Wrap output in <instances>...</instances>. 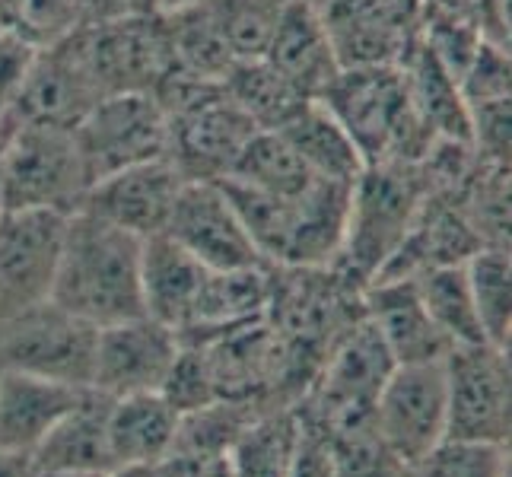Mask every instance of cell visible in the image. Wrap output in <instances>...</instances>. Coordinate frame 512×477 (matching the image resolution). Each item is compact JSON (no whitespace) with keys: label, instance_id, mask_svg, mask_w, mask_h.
Returning <instances> with one entry per match:
<instances>
[{"label":"cell","instance_id":"cell-17","mask_svg":"<svg viewBox=\"0 0 512 477\" xmlns=\"http://www.w3.org/2000/svg\"><path fill=\"white\" fill-rule=\"evenodd\" d=\"M264 58L309 99H319L341 70L331 29L312 0H287Z\"/></svg>","mask_w":512,"mask_h":477},{"label":"cell","instance_id":"cell-9","mask_svg":"<svg viewBox=\"0 0 512 477\" xmlns=\"http://www.w3.org/2000/svg\"><path fill=\"white\" fill-rule=\"evenodd\" d=\"M96 334L99 328L48 299L42 306L0 322V366L90 388Z\"/></svg>","mask_w":512,"mask_h":477},{"label":"cell","instance_id":"cell-24","mask_svg":"<svg viewBox=\"0 0 512 477\" xmlns=\"http://www.w3.org/2000/svg\"><path fill=\"white\" fill-rule=\"evenodd\" d=\"M315 179L319 175L299 159V153L277 131H258L249 140V147L242 150L233 175H229V182L258 188L264 194H277V198H293V194L306 191Z\"/></svg>","mask_w":512,"mask_h":477},{"label":"cell","instance_id":"cell-25","mask_svg":"<svg viewBox=\"0 0 512 477\" xmlns=\"http://www.w3.org/2000/svg\"><path fill=\"white\" fill-rule=\"evenodd\" d=\"M417 284V293L427 306L430 318L439 325V331L458 344H487L478 309H474L471 287L465 264H449V268H433L411 277Z\"/></svg>","mask_w":512,"mask_h":477},{"label":"cell","instance_id":"cell-23","mask_svg":"<svg viewBox=\"0 0 512 477\" xmlns=\"http://www.w3.org/2000/svg\"><path fill=\"white\" fill-rule=\"evenodd\" d=\"M226 93L255 121L258 131H277L303 109L309 96L293 86L268 58L236 61L223 80Z\"/></svg>","mask_w":512,"mask_h":477},{"label":"cell","instance_id":"cell-1","mask_svg":"<svg viewBox=\"0 0 512 477\" xmlns=\"http://www.w3.org/2000/svg\"><path fill=\"white\" fill-rule=\"evenodd\" d=\"M140 245L144 239L105 223L90 210L67 214L51 303L93 328L144 315Z\"/></svg>","mask_w":512,"mask_h":477},{"label":"cell","instance_id":"cell-16","mask_svg":"<svg viewBox=\"0 0 512 477\" xmlns=\"http://www.w3.org/2000/svg\"><path fill=\"white\" fill-rule=\"evenodd\" d=\"M363 315L401 363H439L452 350L439 325L430 318L411 277H379L363 290Z\"/></svg>","mask_w":512,"mask_h":477},{"label":"cell","instance_id":"cell-28","mask_svg":"<svg viewBox=\"0 0 512 477\" xmlns=\"http://www.w3.org/2000/svg\"><path fill=\"white\" fill-rule=\"evenodd\" d=\"M80 26L77 0H0V29L48 48Z\"/></svg>","mask_w":512,"mask_h":477},{"label":"cell","instance_id":"cell-22","mask_svg":"<svg viewBox=\"0 0 512 477\" xmlns=\"http://www.w3.org/2000/svg\"><path fill=\"white\" fill-rule=\"evenodd\" d=\"M277 134L299 153V159L331 182H357V175L366 169V159L344 125L334 118L319 99H309Z\"/></svg>","mask_w":512,"mask_h":477},{"label":"cell","instance_id":"cell-31","mask_svg":"<svg viewBox=\"0 0 512 477\" xmlns=\"http://www.w3.org/2000/svg\"><path fill=\"white\" fill-rule=\"evenodd\" d=\"M153 477H204V468L188 462V458L169 455L166 462H160V465L153 468Z\"/></svg>","mask_w":512,"mask_h":477},{"label":"cell","instance_id":"cell-18","mask_svg":"<svg viewBox=\"0 0 512 477\" xmlns=\"http://www.w3.org/2000/svg\"><path fill=\"white\" fill-rule=\"evenodd\" d=\"M90 388L51 382L0 366V449L29 455Z\"/></svg>","mask_w":512,"mask_h":477},{"label":"cell","instance_id":"cell-29","mask_svg":"<svg viewBox=\"0 0 512 477\" xmlns=\"http://www.w3.org/2000/svg\"><path fill=\"white\" fill-rule=\"evenodd\" d=\"M331 439H334V477H401L404 465L385 449L369 417L331 430Z\"/></svg>","mask_w":512,"mask_h":477},{"label":"cell","instance_id":"cell-36","mask_svg":"<svg viewBox=\"0 0 512 477\" xmlns=\"http://www.w3.org/2000/svg\"><path fill=\"white\" fill-rule=\"evenodd\" d=\"M4 214H7V204H4V191H0V220H4Z\"/></svg>","mask_w":512,"mask_h":477},{"label":"cell","instance_id":"cell-5","mask_svg":"<svg viewBox=\"0 0 512 477\" xmlns=\"http://www.w3.org/2000/svg\"><path fill=\"white\" fill-rule=\"evenodd\" d=\"M90 185L74 128L20 125L0 140V191L7 210L74 214Z\"/></svg>","mask_w":512,"mask_h":477},{"label":"cell","instance_id":"cell-19","mask_svg":"<svg viewBox=\"0 0 512 477\" xmlns=\"http://www.w3.org/2000/svg\"><path fill=\"white\" fill-rule=\"evenodd\" d=\"M204 264L188 255L166 233H156L140 245V299L144 315L179 334L198 306L201 287L207 280Z\"/></svg>","mask_w":512,"mask_h":477},{"label":"cell","instance_id":"cell-11","mask_svg":"<svg viewBox=\"0 0 512 477\" xmlns=\"http://www.w3.org/2000/svg\"><path fill=\"white\" fill-rule=\"evenodd\" d=\"M373 430L401 465L446 439V373L439 363H401L382 382Z\"/></svg>","mask_w":512,"mask_h":477},{"label":"cell","instance_id":"cell-8","mask_svg":"<svg viewBox=\"0 0 512 477\" xmlns=\"http://www.w3.org/2000/svg\"><path fill=\"white\" fill-rule=\"evenodd\" d=\"M90 182L169 156V118L156 93H112L74 125Z\"/></svg>","mask_w":512,"mask_h":477},{"label":"cell","instance_id":"cell-13","mask_svg":"<svg viewBox=\"0 0 512 477\" xmlns=\"http://www.w3.org/2000/svg\"><path fill=\"white\" fill-rule=\"evenodd\" d=\"M179 347V334L147 315L105 325L96 334L90 388L105 398L163 392Z\"/></svg>","mask_w":512,"mask_h":477},{"label":"cell","instance_id":"cell-21","mask_svg":"<svg viewBox=\"0 0 512 477\" xmlns=\"http://www.w3.org/2000/svg\"><path fill=\"white\" fill-rule=\"evenodd\" d=\"M109 401L99 392H86L74 411L64 414L39 446L29 452L32 468L48 471H80V474H109L112 455L105 439V414Z\"/></svg>","mask_w":512,"mask_h":477},{"label":"cell","instance_id":"cell-14","mask_svg":"<svg viewBox=\"0 0 512 477\" xmlns=\"http://www.w3.org/2000/svg\"><path fill=\"white\" fill-rule=\"evenodd\" d=\"M163 233L198 258L207 271H242L268 264L220 182H185Z\"/></svg>","mask_w":512,"mask_h":477},{"label":"cell","instance_id":"cell-35","mask_svg":"<svg viewBox=\"0 0 512 477\" xmlns=\"http://www.w3.org/2000/svg\"><path fill=\"white\" fill-rule=\"evenodd\" d=\"M204 477H229V471H226V458H223V462H217V465L204 468Z\"/></svg>","mask_w":512,"mask_h":477},{"label":"cell","instance_id":"cell-10","mask_svg":"<svg viewBox=\"0 0 512 477\" xmlns=\"http://www.w3.org/2000/svg\"><path fill=\"white\" fill-rule=\"evenodd\" d=\"M74 35L99 96L153 93L172 70L163 13L112 23H80Z\"/></svg>","mask_w":512,"mask_h":477},{"label":"cell","instance_id":"cell-37","mask_svg":"<svg viewBox=\"0 0 512 477\" xmlns=\"http://www.w3.org/2000/svg\"><path fill=\"white\" fill-rule=\"evenodd\" d=\"M0 140H4V131H0Z\"/></svg>","mask_w":512,"mask_h":477},{"label":"cell","instance_id":"cell-32","mask_svg":"<svg viewBox=\"0 0 512 477\" xmlns=\"http://www.w3.org/2000/svg\"><path fill=\"white\" fill-rule=\"evenodd\" d=\"M29 471H32L29 455L0 449V477H29Z\"/></svg>","mask_w":512,"mask_h":477},{"label":"cell","instance_id":"cell-15","mask_svg":"<svg viewBox=\"0 0 512 477\" xmlns=\"http://www.w3.org/2000/svg\"><path fill=\"white\" fill-rule=\"evenodd\" d=\"M185 182L182 169L169 156H160L93 182L80 210H90L105 223L128 229L137 239H150L166 229Z\"/></svg>","mask_w":512,"mask_h":477},{"label":"cell","instance_id":"cell-6","mask_svg":"<svg viewBox=\"0 0 512 477\" xmlns=\"http://www.w3.org/2000/svg\"><path fill=\"white\" fill-rule=\"evenodd\" d=\"M395 369L379 331L366 315H360L338 341L331 344L325 360L315 373L306 395L296 401V408L312 420L325 423L328 430H338L344 423H357L373 414V404L382 382Z\"/></svg>","mask_w":512,"mask_h":477},{"label":"cell","instance_id":"cell-26","mask_svg":"<svg viewBox=\"0 0 512 477\" xmlns=\"http://www.w3.org/2000/svg\"><path fill=\"white\" fill-rule=\"evenodd\" d=\"M468 287L487 344L509 347L512 331V264L509 249H481L465 261Z\"/></svg>","mask_w":512,"mask_h":477},{"label":"cell","instance_id":"cell-20","mask_svg":"<svg viewBox=\"0 0 512 477\" xmlns=\"http://www.w3.org/2000/svg\"><path fill=\"white\" fill-rule=\"evenodd\" d=\"M182 414L163 398V392L112 398L105 414L112 468L125 465H160L172 455Z\"/></svg>","mask_w":512,"mask_h":477},{"label":"cell","instance_id":"cell-4","mask_svg":"<svg viewBox=\"0 0 512 477\" xmlns=\"http://www.w3.org/2000/svg\"><path fill=\"white\" fill-rule=\"evenodd\" d=\"M153 93L169 118V159L185 179H229L258 128L226 93V86L169 74Z\"/></svg>","mask_w":512,"mask_h":477},{"label":"cell","instance_id":"cell-27","mask_svg":"<svg viewBox=\"0 0 512 477\" xmlns=\"http://www.w3.org/2000/svg\"><path fill=\"white\" fill-rule=\"evenodd\" d=\"M401 477H509V446L443 439L401 468Z\"/></svg>","mask_w":512,"mask_h":477},{"label":"cell","instance_id":"cell-33","mask_svg":"<svg viewBox=\"0 0 512 477\" xmlns=\"http://www.w3.org/2000/svg\"><path fill=\"white\" fill-rule=\"evenodd\" d=\"M156 4V13H179V10H191L204 4V0H153Z\"/></svg>","mask_w":512,"mask_h":477},{"label":"cell","instance_id":"cell-34","mask_svg":"<svg viewBox=\"0 0 512 477\" xmlns=\"http://www.w3.org/2000/svg\"><path fill=\"white\" fill-rule=\"evenodd\" d=\"M29 477H102V474H80V471H48V468H32Z\"/></svg>","mask_w":512,"mask_h":477},{"label":"cell","instance_id":"cell-30","mask_svg":"<svg viewBox=\"0 0 512 477\" xmlns=\"http://www.w3.org/2000/svg\"><path fill=\"white\" fill-rule=\"evenodd\" d=\"M296 408V404H293ZM287 477H334V439L325 423L296 408V439Z\"/></svg>","mask_w":512,"mask_h":477},{"label":"cell","instance_id":"cell-12","mask_svg":"<svg viewBox=\"0 0 512 477\" xmlns=\"http://www.w3.org/2000/svg\"><path fill=\"white\" fill-rule=\"evenodd\" d=\"M67 214L7 210L0 220V322L51 299Z\"/></svg>","mask_w":512,"mask_h":477},{"label":"cell","instance_id":"cell-2","mask_svg":"<svg viewBox=\"0 0 512 477\" xmlns=\"http://www.w3.org/2000/svg\"><path fill=\"white\" fill-rule=\"evenodd\" d=\"M319 102L353 137L366 166L417 163L436 140L427 121L414 112L398 64L341 67Z\"/></svg>","mask_w":512,"mask_h":477},{"label":"cell","instance_id":"cell-7","mask_svg":"<svg viewBox=\"0 0 512 477\" xmlns=\"http://www.w3.org/2000/svg\"><path fill=\"white\" fill-rule=\"evenodd\" d=\"M446 436L468 443L509 446L512 433V369L509 347L458 344L443 360Z\"/></svg>","mask_w":512,"mask_h":477},{"label":"cell","instance_id":"cell-3","mask_svg":"<svg viewBox=\"0 0 512 477\" xmlns=\"http://www.w3.org/2000/svg\"><path fill=\"white\" fill-rule=\"evenodd\" d=\"M430 198L427 179L417 163H373L350 188V210L341 252L331 268L347 284L366 290L398 252L401 239Z\"/></svg>","mask_w":512,"mask_h":477}]
</instances>
